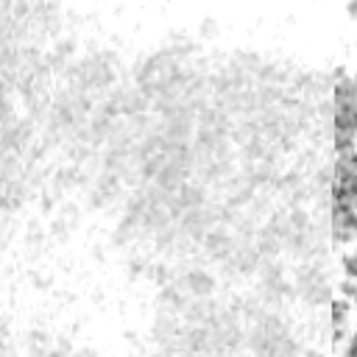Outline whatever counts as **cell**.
Listing matches in <instances>:
<instances>
[{
  "instance_id": "cell-1",
  "label": "cell",
  "mask_w": 357,
  "mask_h": 357,
  "mask_svg": "<svg viewBox=\"0 0 357 357\" xmlns=\"http://www.w3.org/2000/svg\"><path fill=\"white\" fill-rule=\"evenodd\" d=\"M329 237L337 248H346L357 240V206L351 201L329 195Z\"/></svg>"
},
{
  "instance_id": "cell-2",
  "label": "cell",
  "mask_w": 357,
  "mask_h": 357,
  "mask_svg": "<svg viewBox=\"0 0 357 357\" xmlns=\"http://www.w3.org/2000/svg\"><path fill=\"white\" fill-rule=\"evenodd\" d=\"M343 273H346V282L357 284V240L343 248Z\"/></svg>"
},
{
  "instance_id": "cell-3",
  "label": "cell",
  "mask_w": 357,
  "mask_h": 357,
  "mask_svg": "<svg viewBox=\"0 0 357 357\" xmlns=\"http://www.w3.org/2000/svg\"><path fill=\"white\" fill-rule=\"evenodd\" d=\"M346 17L357 20V0H346Z\"/></svg>"
}]
</instances>
